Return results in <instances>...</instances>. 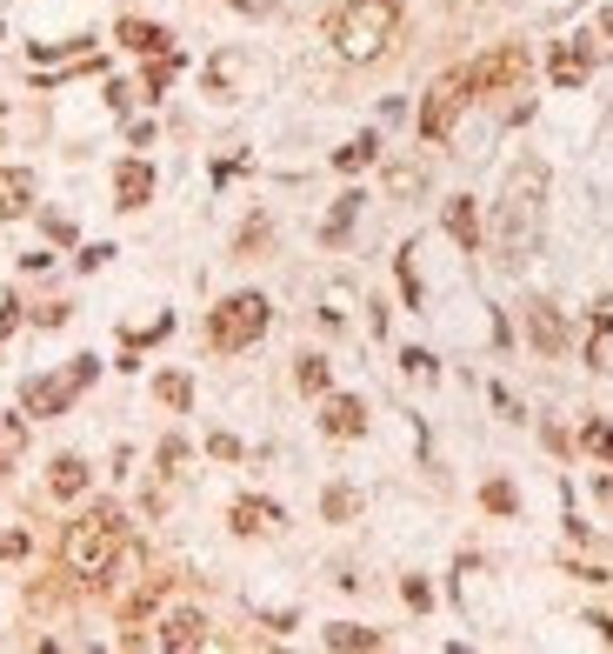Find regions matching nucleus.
<instances>
[{"mask_svg": "<svg viewBox=\"0 0 613 654\" xmlns=\"http://www.w3.org/2000/svg\"><path fill=\"white\" fill-rule=\"evenodd\" d=\"M593 495H600V508H613V481H606V474L593 481Z\"/></svg>", "mask_w": 613, "mask_h": 654, "instance_id": "2f4dec72", "label": "nucleus"}, {"mask_svg": "<svg viewBox=\"0 0 613 654\" xmlns=\"http://www.w3.org/2000/svg\"><path fill=\"white\" fill-rule=\"evenodd\" d=\"M447 234L461 240L467 255H480V207H474L467 194H454V201H447Z\"/></svg>", "mask_w": 613, "mask_h": 654, "instance_id": "4468645a", "label": "nucleus"}, {"mask_svg": "<svg viewBox=\"0 0 613 654\" xmlns=\"http://www.w3.org/2000/svg\"><path fill=\"white\" fill-rule=\"evenodd\" d=\"M467 80H474V94H513L520 80H527V47H493L487 60H474L467 67Z\"/></svg>", "mask_w": 613, "mask_h": 654, "instance_id": "0eeeda50", "label": "nucleus"}, {"mask_svg": "<svg viewBox=\"0 0 613 654\" xmlns=\"http://www.w3.org/2000/svg\"><path fill=\"white\" fill-rule=\"evenodd\" d=\"M268 320H274L268 294H234V301H220V307H214L207 341H214L220 354H240V348H253L260 335H268Z\"/></svg>", "mask_w": 613, "mask_h": 654, "instance_id": "20e7f679", "label": "nucleus"}, {"mask_svg": "<svg viewBox=\"0 0 613 654\" xmlns=\"http://www.w3.org/2000/svg\"><path fill=\"white\" fill-rule=\"evenodd\" d=\"M14 448H21V421H8V435H0V474H8V461H14Z\"/></svg>", "mask_w": 613, "mask_h": 654, "instance_id": "c85d7f7f", "label": "nucleus"}, {"mask_svg": "<svg viewBox=\"0 0 613 654\" xmlns=\"http://www.w3.org/2000/svg\"><path fill=\"white\" fill-rule=\"evenodd\" d=\"M527 335H534L541 354H560V348H567V320H560L547 301H534V307H527Z\"/></svg>", "mask_w": 613, "mask_h": 654, "instance_id": "f8f14e48", "label": "nucleus"}, {"mask_svg": "<svg viewBox=\"0 0 613 654\" xmlns=\"http://www.w3.org/2000/svg\"><path fill=\"white\" fill-rule=\"evenodd\" d=\"M14 554H27V534H0V561H14Z\"/></svg>", "mask_w": 613, "mask_h": 654, "instance_id": "7c9ffc66", "label": "nucleus"}, {"mask_svg": "<svg viewBox=\"0 0 613 654\" xmlns=\"http://www.w3.org/2000/svg\"><path fill=\"white\" fill-rule=\"evenodd\" d=\"M480 501H487L493 515H513V508H520V501H513V487H507V481H487V487H480Z\"/></svg>", "mask_w": 613, "mask_h": 654, "instance_id": "393cba45", "label": "nucleus"}, {"mask_svg": "<svg viewBox=\"0 0 613 654\" xmlns=\"http://www.w3.org/2000/svg\"><path fill=\"white\" fill-rule=\"evenodd\" d=\"M580 441H587V448L613 467V428H606V421H587V435H580Z\"/></svg>", "mask_w": 613, "mask_h": 654, "instance_id": "b1692460", "label": "nucleus"}, {"mask_svg": "<svg viewBox=\"0 0 613 654\" xmlns=\"http://www.w3.org/2000/svg\"><path fill=\"white\" fill-rule=\"evenodd\" d=\"M587 41H593V54H613V8L593 21V34H587Z\"/></svg>", "mask_w": 613, "mask_h": 654, "instance_id": "a878e982", "label": "nucleus"}, {"mask_svg": "<svg viewBox=\"0 0 613 654\" xmlns=\"http://www.w3.org/2000/svg\"><path fill=\"white\" fill-rule=\"evenodd\" d=\"M121 541H127L121 508H87V515L60 534V561H67V575H80V582H107V567H114Z\"/></svg>", "mask_w": 613, "mask_h": 654, "instance_id": "f03ea898", "label": "nucleus"}, {"mask_svg": "<svg viewBox=\"0 0 613 654\" xmlns=\"http://www.w3.org/2000/svg\"><path fill=\"white\" fill-rule=\"evenodd\" d=\"M114 194H121V207H147L154 201V168H147V160H121V168H114Z\"/></svg>", "mask_w": 613, "mask_h": 654, "instance_id": "9d476101", "label": "nucleus"}, {"mask_svg": "<svg viewBox=\"0 0 613 654\" xmlns=\"http://www.w3.org/2000/svg\"><path fill=\"white\" fill-rule=\"evenodd\" d=\"M600 335H613V294L593 301V341H600Z\"/></svg>", "mask_w": 613, "mask_h": 654, "instance_id": "bb28decb", "label": "nucleus"}, {"mask_svg": "<svg viewBox=\"0 0 613 654\" xmlns=\"http://www.w3.org/2000/svg\"><path fill=\"white\" fill-rule=\"evenodd\" d=\"M47 487H54L60 501L87 495V461H80V454H60V461H54V474H47Z\"/></svg>", "mask_w": 613, "mask_h": 654, "instance_id": "dca6fc26", "label": "nucleus"}, {"mask_svg": "<svg viewBox=\"0 0 613 654\" xmlns=\"http://www.w3.org/2000/svg\"><path fill=\"white\" fill-rule=\"evenodd\" d=\"M320 508H327V521H347V515L361 508V495H354V487H327V501H320Z\"/></svg>", "mask_w": 613, "mask_h": 654, "instance_id": "412c9836", "label": "nucleus"}, {"mask_svg": "<svg viewBox=\"0 0 613 654\" xmlns=\"http://www.w3.org/2000/svg\"><path fill=\"white\" fill-rule=\"evenodd\" d=\"M400 368H407V374H433V354H427V348H407Z\"/></svg>", "mask_w": 613, "mask_h": 654, "instance_id": "cd10ccee", "label": "nucleus"}, {"mask_svg": "<svg viewBox=\"0 0 613 654\" xmlns=\"http://www.w3.org/2000/svg\"><path fill=\"white\" fill-rule=\"evenodd\" d=\"M121 41H127L134 54H173L167 27H154V21H121Z\"/></svg>", "mask_w": 613, "mask_h": 654, "instance_id": "f3484780", "label": "nucleus"}, {"mask_svg": "<svg viewBox=\"0 0 613 654\" xmlns=\"http://www.w3.org/2000/svg\"><path fill=\"white\" fill-rule=\"evenodd\" d=\"M374 154H381V140H374V134H361V140H347V147H340L333 160H340V168H347V174H354V168H367V160H374Z\"/></svg>", "mask_w": 613, "mask_h": 654, "instance_id": "aec40b11", "label": "nucleus"}, {"mask_svg": "<svg viewBox=\"0 0 613 654\" xmlns=\"http://www.w3.org/2000/svg\"><path fill=\"white\" fill-rule=\"evenodd\" d=\"M34 207V174L27 168H0V221H21Z\"/></svg>", "mask_w": 613, "mask_h": 654, "instance_id": "9b49d317", "label": "nucleus"}, {"mask_svg": "<svg viewBox=\"0 0 613 654\" xmlns=\"http://www.w3.org/2000/svg\"><path fill=\"white\" fill-rule=\"evenodd\" d=\"M354 214H361V194H340V207H333V214H327V227H320L327 248H333V240H340L347 227H354Z\"/></svg>", "mask_w": 613, "mask_h": 654, "instance_id": "a211bd4d", "label": "nucleus"}, {"mask_svg": "<svg viewBox=\"0 0 613 654\" xmlns=\"http://www.w3.org/2000/svg\"><path fill=\"white\" fill-rule=\"evenodd\" d=\"M227 521H234V534H268V528L281 521V508H274V501H260V495H247V501H234V515H227Z\"/></svg>", "mask_w": 613, "mask_h": 654, "instance_id": "2eb2a0df", "label": "nucleus"}, {"mask_svg": "<svg viewBox=\"0 0 613 654\" xmlns=\"http://www.w3.org/2000/svg\"><path fill=\"white\" fill-rule=\"evenodd\" d=\"M207 641V621L194 614V608H173L167 621H160V647H201Z\"/></svg>", "mask_w": 613, "mask_h": 654, "instance_id": "ddd939ff", "label": "nucleus"}, {"mask_svg": "<svg viewBox=\"0 0 613 654\" xmlns=\"http://www.w3.org/2000/svg\"><path fill=\"white\" fill-rule=\"evenodd\" d=\"M87 381H94V361L80 354L67 374H41V381H27V387H21V407H27V415H60V407H67Z\"/></svg>", "mask_w": 613, "mask_h": 654, "instance_id": "423d86ee", "label": "nucleus"}, {"mask_svg": "<svg viewBox=\"0 0 613 654\" xmlns=\"http://www.w3.org/2000/svg\"><path fill=\"white\" fill-rule=\"evenodd\" d=\"M593 60H600V54H593V41H587V34H574V41H560V47H554V60H547V74H554V88H580V80L593 74Z\"/></svg>", "mask_w": 613, "mask_h": 654, "instance_id": "6e6552de", "label": "nucleus"}, {"mask_svg": "<svg viewBox=\"0 0 613 654\" xmlns=\"http://www.w3.org/2000/svg\"><path fill=\"white\" fill-rule=\"evenodd\" d=\"M593 628H600V634H606V641H613V621H593Z\"/></svg>", "mask_w": 613, "mask_h": 654, "instance_id": "473e14b6", "label": "nucleus"}, {"mask_svg": "<svg viewBox=\"0 0 613 654\" xmlns=\"http://www.w3.org/2000/svg\"><path fill=\"white\" fill-rule=\"evenodd\" d=\"M467 101H474V80H467V67L441 74V80L427 88V101H420V140H447Z\"/></svg>", "mask_w": 613, "mask_h": 654, "instance_id": "39448f33", "label": "nucleus"}, {"mask_svg": "<svg viewBox=\"0 0 613 654\" xmlns=\"http://www.w3.org/2000/svg\"><path fill=\"white\" fill-rule=\"evenodd\" d=\"M160 401H167V407H188V401H194V381H188V374H160Z\"/></svg>", "mask_w": 613, "mask_h": 654, "instance_id": "5701e85b", "label": "nucleus"}, {"mask_svg": "<svg viewBox=\"0 0 613 654\" xmlns=\"http://www.w3.org/2000/svg\"><path fill=\"white\" fill-rule=\"evenodd\" d=\"M394 34H400V0H347L327 21V41L340 47V60H374Z\"/></svg>", "mask_w": 613, "mask_h": 654, "instance_id": "7ed1b4c3", "label": "nucleus"}, {"mask_svg": "<svg viewBox=\"0 0 613 654\" xmlns=\"http://www.w3.org/2000/svg\"><path fill=\"white\" fill-rule=\"evenodd\" d=\"M294 381H300V387H307V394H327V381H333V374H327V361H320V354H307V361H300V374H294Z\"/></svg>", "mask_w": 613, "mask_h": 654, "instance_id": "4be33fe9", "label": "nucleus"}, {"mask_svg": "<svg viewBox=\"0 0 613 654\" xmlns=\"http://www.w3.org/2000/svg\"><path fill=\"white\" fill-rule=\"evenodd\" d=\"M541 214H547V160L520 154L500 181V207H493V261L507 274H520L541 255Z\"/></svg>", "mask_w": 613, "mask_h": 654, "instance_id": "f257e3e1", "label": "nucleus"}, {"mask_svg": "<svg viewBox=\"0 0 613 654\" xmlns=\"http://www.w3.org/2000/svg\"><path fill=\"white\" fill-rule=\"evenodd\" d=\"M320 428H327L333 441H354V435H367V407H361L354 394H333V401L320 407Z\"/></svg>", "mask_w": 613, "mask_h": 654, "instance_id": "1a4fd4ad", "label": "nucleus"}, {"mask_svg": "<svg viewBox=\"0 0 613 654\" xmlns=\"http://www.w3.org/2000/svg\"><path fill=\"white\" fill-rule=\"evenodd\" d=\"M327 647H381V634H374V628H354V621H340V628H327Z\"/></svg>", "mask_w": 613, "mask_h": 654, "instance_id": "6ab92c4d", "label": "nucleus"}, {"mask_svg": "<svg viewBox=\"0 0 613 654\" xmlns=\"http://www.w3.org/2000/svg\"><path fill=\"white\" fill-rule=\"evenodd\" d=\"M21 327V301H0V335H14Z\"/></svg>", "mask_w": 613, "mask_h": 654, "instance_id": "c756f323", "label": "nucleus"}]
</instances>
